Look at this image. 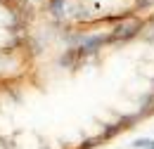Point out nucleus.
Instances as JSON below:
<instances>
[{
    "mask_svg": "<svg viewBox=\"0 0 154 149\" xmlns=\"http://www.w3.org/2000/svg\"><path fill=\"white\" fill-rule=\"evenodd\" d=\"M149 142H152V140H149V137H137V140H133V142H131V147L133 149H140V147H149Z\"/></svg>",
    "mask_w": 154,
    "mask_h": 149,
    "instance_id": "f257e3e1",
    "label": "nucleus"
}]
</instances>
